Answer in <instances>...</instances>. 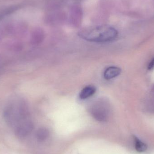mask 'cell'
I'll list each match as a JSON object with an SVG mask.
<instances>
[{
    "label": "cell",
    "mask_w": 154,
    "mask_h": 154,
    "mask_svg": "<svg viewBox=\"0 0 154 154\" xmlns=\"http://www.w3.org/2000/svg\"><path fill=\"white\" fill-rule=\"evenodd\" d=\"M82 38L95 42H106L113 41L118 34L115 28L108 25L92 26L82 29L78 33Z\"/></svg>",
    "instance_id": "1"
},
{
    "label": "cell",
    "mask_w": 154,
    "mask_h": 154,
    "mask_svg": "<svg viewBox=\"0 0 154 154\" xmlns=\"http://www.w3.org/2000/svg\"><path fill=\"white\" fill-rule=\"evenodd\" d=\"M88 110L91 116L97 121L106 122L110 115V104L106 99L98 98L90 104Z\"/></svg>",
    "instance_id": "2"
},
{
    "label": "cell",
    "mask_w": 154,
    "mask_h": 154,
    "mask_svg": "<svg viewBox=\"0 0 154 154\" xmlns=\"http://www.w3.org/2000/svg\"><path fill=\"white\" fill-rule=\"evenodd\" d=\"M121 72V69L119 67L116 66L109 67L104 71V77L106 80L111 79L118 76Z\"/></svg>",
    "instance_id": "3"
},
{
    "label": "cell",
    "mask_w": 154,
    "mask_h": 154,
    "mask_svg": "<svg viewBox=\"0 0 154 154\" xmlns=\"http://www.w3.org/2000/svg\"><path fill=\"white\" fill-rule=\"evenodd\" d=\"M96 91L95 87L91 85L86 86L83 88L79 94V97L81 99L85 100L90 97L93 96Z\"/></svg>",
    "instance_id": "4"
},
{
    "label": "cell",
    "mask_w": 154,
    "mask_h": 154,
    "mask_svg": "<svg viewBox=\"0 0 154 154\" xmlns=\"http://www.w3.org/2000/svg\"><path fill=\"white\" fill-rule=\"evenodd\" d=\"M49 135V132L47 128H42L37 131L36 137L38 141L42 142L48 138Z\"/></svg>",
    "instance_id": "5"
},
{
    "label": "cell",
    "mask_w": 154,
    "mask_h": 154,
    "mask_svg": "<svg viewBox=\"0 0 154 154\" xmlns=\"http://www.w3.org/2000/svg\"><path fill=\"white\" fill-rule=\"evenodd\" d=\"M154 68V57L152 60V61L149 63L148 67V69L149 70H152Z\"/></svg>",
    "instance_id": "6"
}]
</instances>
